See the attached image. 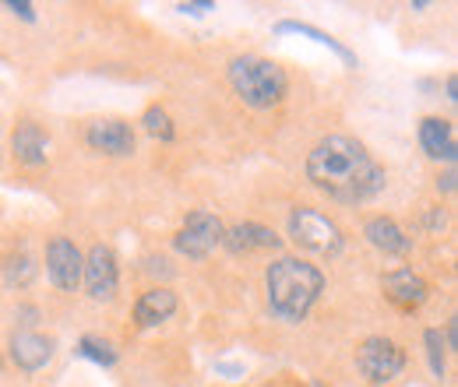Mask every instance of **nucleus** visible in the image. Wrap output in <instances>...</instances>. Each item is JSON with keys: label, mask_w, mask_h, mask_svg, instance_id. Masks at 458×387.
<instances>
[{"label": "nucleus", "mask_w": 458, "mask_h": 387, "mask_svg": "<svg viewBox=\"0 0 458 387\" xmlns=\"http://www.w3.org/2000/svg\"><path fill=\"white\" fill-rule=\"evenodd\" d=\"M441 225H445V212L437 208V212H430V215H427V229H441Z\"/></svg>", "instance_id": "28"}, {"label": "nucleus", "mask_w": 458, "mask_h": 387, "mask_svg": "<svg viewBox=\"0 0 458 387\" xmlns=\"http://www.w3.org/2000/svg\"><path fill=\"white\" fill-rule=\"evenodd\" d=\"M81 268H85V254L67 236H54L47 243V275L60 292H74L81 285Z\"/></svg>", "instance_id": "8"}, {"label": "nucleus", "mask_w": 458, "mask_h": 387, "mask_svg": "<svg viewBox=\"0 0 458 387\" xmlns=\"http://www.w3.org/2000/svg\"><path fill=\"white\" fill-rule=\"evenodd\" d=\"M363 236L381 250V254H409V247H412V240L405 236L399 229V222L395 219H385V215H374V219H367L363 225Z\"/></svg>", "instance_id": "16"}, {"label": "nucleus", "mask_w": 458, "mask_h": 387, "mask_svg": "<svg viewBox=\"0 0 458 387\" xmlns=\"http://www.w3.org/2000/svg\"><path fill=\"white\" fill-rule=\"evenodd\" d=\"M141 123H145V130H148L156 141H173V138H176L170 113L163 110V106H148V110H145V116H141Z\"/></svg>", "instance_id": "19"}, {"label": "nucleus", "mask_w": 458, "mask_h": 387, "mask_svg": "<svg viewBox=\"0 0 458 387\" xmlns=\"http://www.w3.org/2000/svg\"><path fill=\"white\" fill-rule=\"evenodd\" d=\"M85 141L92 152H103V156H131L138 145L134 127L127 120H92L85 127Z\"/></svg>", "instance_id": "9"}, {"label": "nucleus", "mask_w": 458, "mask_h": 387, "mask_svg": "<svg viewBox=\"0 0 458 387\" xmlns=\"http://www.w3.org/2000/svg\"><path fill=\"white\" fill-rule=\"evenodd\" d=\"M423 345H427V359H430L434 377H445V338H441V332L427 328L423 332Z\"/></svg>", "instance_id": "20"}, {"label": "nucleus", "mask_w": 458, "mask_h": 387, "mask_svg": "<svg viewBox=\"0 0 458 387\" xmlns=\"http://www.w3.org/2000/svg\"><path fill=\"white\" fill-rule=\"evenodd\" d=\"M307 180L339 205H363L385 190V169L374 156L345 134H332L307 156Z\"/></svg>", "instance_id": "1"}, {"label": "nucleus", "mask_w": 458, "mask_h": 387, "mask_svg": "<svg viewBox=\"0 0 458 387\" xmlns=\"http://www.w3.org/2000/svg\"><path fill=\"white\" fill-rule=\"evenodd\" d=\"M223 232H226V225L216 219V215H208V212H191V215L183 219V229L173 236V247H176L183 257H191V261H205V257L223 243Z\"/></svg>", "instance_id": "6"}, {"label": "nucleus", "mask_w": 458, "mask_h": 387, "mask_svg": "<svg viewBox=\"0 0 458 387\" xmlns=\"http://www.w3.org/2000/svg\"><path fill=\"white\" fill-rule=\"evenodd\" d=\"M180 14H205V11H216L212 0H191V4H176Z\"/></svg>", "instance_id": "23"}, {"label": "nucleus", "mask_w": 458, "mask_h": 387, "mask_svg": "<svg viewBox=\"0 0 458 387\" xmlns=\"http://www.w3.org/2000/svg\"><path fill=\"white\" fill-rule=\"evenodd\" d=\"M276 32H296V36H310L314 43H321V46L335 50V54H339L345 63H349V67H356V56H352V50H345L339 39H332L328 32H321V29H314V25H307V21H279V25H276Z\"/></svg>", "instance_id": "17"}, {"label": "nucleus", "mask_w": 458, "mask_h": 387, "mask_svg": "<svg viewBox=\"0 0 458 387\" xmlns=\"http://www.w3.org/2000/svg\"><path fill=\"white\" fill-rule=\"evenodd\" d=\"M356 370L370 381V384H388L405 370V352L392 338L385 334H370L356 345Z\"/></svg>", "instance_id": "5"}, {"label": "nucleus", "mask_w": 458, "mask_h": 387, "mask_svg": "<svg viewBox=\"0 0 458 387\" xmlns=\"http://www.w3.org/2000/svg\"><path fill=\"white\" fill-rule=\"evenodd\" d=\"M11 152H14V159H18L21 166H29V169L47 166V159H50V134H47L39 123L21 120V123L14 127V134H11Z\"/></svg>", "instance_id": "10"}, {"label": "nucleus", "mask_w": 458, "mask_h": 387, "mask_svg": "<svg viewBox=\"0 0 458 387\" xmlns=\"http://www.w3.org/2000/svg\"><path fill=\"white\" fill-rule=\"evenodd\" d=\"M223 243L229 247V254H250V250H279L283 240L268 229V225H258V222H240L223 232Z\"/></svg>", "instance_id": "14"}, {"label": "nucleus", "mask_w": 458, "mask_h": 387, "mask_svg": "<svg viewBox=\"0 0 458 387\" xmlns=\"http://www.w3.org/2000/svg\"><path fill=\"white\" fill-rule=\"evenodd\" d=\"M166 265H170L166 257H152V261H148L145 268H148V272H163V275H170V268H166Z\"/></svg>", "instance_id": "26"}, {"label": "nucleus", "mask_w": 458, "mask_h": 387, "mask_svg": "<svg viewBox=\"0 0 458 387\" xmlns=\"http://www.w3.org/2000/svg\"><path fill=\"white\" fill-rule=\"evenodd\" d=\"M420 145L430 159H445V163H455L458 159V145H455V127L441 116H427L420 120Z\"/></svg>", "instance_id": "13"}, {"label": "nucleus", "mask_w": 458, "mask_h": 387, "mask_svg": "<svg viewBox=\"0 0 458 387\" xmlns=\"http://www.w3.org/2000/svg\"><path fill=\"white\" fill-rule=\"evenodd\" d=\"M78 356H85V359H92V363H99V366H114L116 363L114 345H110L106 338H96V334H85V338L78 341Z\"/></svg>", "instance_id": "18"}, {"label": "nucleus", "mask_w": 458, "mask_h": 387, "mask_svg": "<svg viewBox=\"0 0 458 387\" xmlns=\"http://www.w3.org/2000/svg\"><path fill=\"white\" fill-rule=\"evenodd\" d=\"M4 275H7V285H29L32 275H36V265H32V257H29V254H18V257H11V261H7Z\"/></svg>", "instance_id": "21"}, {"label": "nucleus", "mask_w": 458, "mask_h": 387, "mask_svg": "<svg viewBox=\"0 0 458 387\" xmlns=\"http://www.w3.org/2000/svg\"><path fill=\"white\" fill-rule=\"evenodd\" d=\"M445 92H448V103H458V78L455 74L445 81Z\"/></svg>", "instance_id": "27"}, {"label": "nucleus", "mask_w": 458, "mask_h": 387, "mask_svg": "<svg viewBox=\"0 0 458 387\" xmlns=\"http://www.w3.org/2000/svg\"><path fill=\"white\" fill-rule=\"evenodd\" d=\"M173 314H176V292H173V289H163V285L148 289V292L134 303V321H138V328H156V324L170 321Z\"/></svg>", "instance_id": "15"}, {"label": "nucleus", "mask_w": 458, "mask_h": 387, "mask_svg": "<svg viewBox=\"0 0 458 387\" xmlns=\"http://www.w3.org/2000/svg\"><path fill=\"white\" fill-rule=\"evenodd\" d=\"M289 240L318 257H339L343 254V229L318 208H293L289 215Z\"/></svg>", "instance_id": "4"}, {"label": "nucleus", "mask_w": 458, "mask_h": 387, "mask_svg": "<svg viewBox=\"0 0 458 387\" xmlns=\"http://www.w3.org/2000/svg\"><path fill=\"white\" fill-rule=\"evenodd\" d=\"M381 289H385V296H388L395 307H402V310H416V307H423L427 296H430V285L416 275L412 268H395V272H388V275L381 278Z\"/></svg>", "instance_id": "12"}, {"label": "nucleus", "mask_w": 458, "mask_h": 387, "mask_svg": "<svg viewBox=\"0 0 458 387\" xmlns=\"http://www.w3.org/2000/svg\"><path fill=\"white\" fill-rule=\"evenodd\" d=\"M7 11H14V14L25 18V21H36V7H32L29 0H7Z\"/></svg>", "instance_id": "22"}, {"label": "nucleus", "mask_w": 458, "mask_h": 387, "mask_svg": "<svg viewBox=\"0 0 458 387\" xmlns=\"http://www.w3.org/2000/svg\"><path fill=\"white\" fill-rule=\"evenodd\" d=\"M81 282H85V289H89V296H92L96 303H110V299H116L120 272H116V254L106 247V243H96V247L85 254Z\"/></svg>", "instance_id": "7"}, {"label": "nucleus", "mask_w": 458, "mask_h": 387, "mask_svg": "<svg viewBox=\"0 0 458 387\" xmlns=\"http://www.w3.org/2000/svg\"><path fill=\"white\" fill-rule=\"evenodd\" d=\"M265 289H268V310L286 324H300L321 299L325 275L303 257H279L265 272Z\"/></svg>", "instance_id": "2"}, {"label": "nucleus", "mask_w": 458, "mask_h": 387, "mask_svg": "<svg viewBox=\"0 0 458 387\" xmlns=\"http://www.w3.org/2000/svg\"><path fill=\"white\" fill-rule=\"evenodd\" d=\"M54 349H57V341L47 338V334H39V332L11 334V359H14V366L25 370V374L43 370V366L54 359Z\"/></svg>", "instance_id": "11"}, {"label": "nucleus", "mask_w": 458, "mask_h": 387, "mask_svg": "<svg viewBox=\"0 0 458 387\" xmlns=\"http://www.w3.org/2000/svg\"><path fill=\"white\" fill-rule=\"evenodd\" d=\"M229 85H233V92L250 110H272V106H279L289 88L286 71L276 60H265V56H254V54L233 56L229 60Z\"/></svg>", "instance_id": "3"}, {"label": "nucleus", "mask_w": 458, "mask_h": 387, "mask_svg": "<svg viewBox=\"0 0 458 387\" xmlns=\"http://www.w3.org/2000/svg\"><path fill=\"white\" fill-rule=\"evenodd\" d=\"M0 370H4V359H0Z\"/></svg>", "instance_id": "29"}, {"label": "nucleus", "mask_w": 458, "mask_h": 387, "mask_svg": "<svg viewBox=\"0 0 458 387\" xmlns=\"http://www.w3.org/2000/svg\"><path fill=\"white\" fill-rule=\"evenodd\" d=\"M445 349H448V352H458V324H455V321L448 324V338H445Z\"/></svg>", "instance_id": "25"}, {"label": "nucleus", "mask_w": 458, "mask_h": 387, "mask_svg": "<svg viewBox=\"0 0 458 387\" xmlns=\"http://www.w3.org/2000/svg\"><path fill=\"white\" fill-rule=\"evenodd\" d=\"M458 176H455V169H448V172H445V176H437V190H445V194H455V183Z\"/></svg>", "instance_id": "24"}]
</instances>
